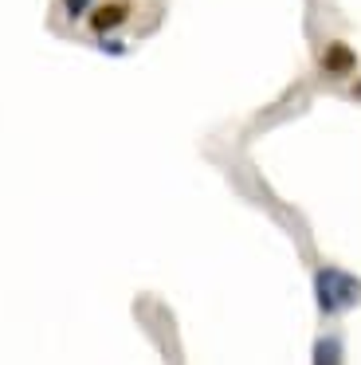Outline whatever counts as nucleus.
Instances as JSON below:
<instances>
[{"label":"nucleus","mask_w":361,"mask_h":365,"mask_svg":"<svg viewBox=\"0 0 361 365\" xmlns=\"http://www.w3.org/2000/svg\"><path fill=\"white\" fill-rule=\"evenodd\" d=\"M353 299H357V283L350 275H342V271H318V307L326 314L350 307Z\"/></svg>","instance_id":"f257e3e1"},{"label":"nucleus","mask_w":361,"mask_h":365,"mask_svg":"<svg viewBox=\"0 0 361 365\" xmlns=\"http://www.w3.org/2000/svg\"><path fill=\"white\" fill-rule=\"evenodd\" d=\"M357 63V56H353L345 43H330L326 51H322V67H326L330 75H342V71H350V67Z\"/></svg>","instance_id":"f03ea898"},{"label":"nucleus","mask_w":361,"mask_h":365,"mask_svg":"<svg viewBox=\"0 0 361 365\" xmlns=\"http://www.w3.org/2000/svg\"><path fill=\"white\" fill-rule=\"evenodd\" d=\"M126 12H130L126 4H106V9H98L91 16V28H94V32H110V28H118L126 20Z\"/></svg>","instance_id":"7ed1b4c3"},{"label":"nucleus","mask_w":361,"mask_h":365,"mask_svg":"<svg viewBox=\"0 0 361 365\" xmlns=\"http://www.w3.org/2000/svg\"><path fill=\"white\" fill-rule=\"evenodd\" d=\"M86 9V0H67V12H83Z\"/></svg>","instance_id":"20e7f679"}]
</instances>
